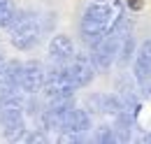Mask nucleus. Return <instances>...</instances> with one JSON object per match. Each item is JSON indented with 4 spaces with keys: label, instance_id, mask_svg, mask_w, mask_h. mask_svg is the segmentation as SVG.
Here are the masks:
<instances>
[{
    "label": "nucleus",
    "instance_id": "obj_1",
    "mask_svg": "<svg viewBox=\"0 0 151 144\" xmlns=\"http://www.w3.org/2000/svg\"><path fill=\"white\" fill-rule=\"evenodd\" d=\"M121 19V2L112 0V2H93L86 7L84 17H81V37L86 44L93 47L98 40L107 35Z\"/></svg>",
    "mask_w": 151,
    "mask_h": 144
},
{
    "label": "nucleus",
    "instance_id": "obj_2",
    "mask_svg": "<svg viewBox=\"0 0 151 144\" xmlns=\"http://www.w3.org/2000/svg\"><path fill=\"white\" fill-rule=\"evenodd\" d=\"M132 35V23L130 21H123L119 19V23L114 26L112 30L102 40H98L93 44V54H91V60L98 70H105L114 63V58H119V51L126 42V37Z\"/></svg>",
    "mask_w": 151,
    "mask_h": 144
},
{
    "label": "nucleus",
    "instance_id": "obj_3",
    "mask_svg": "<svg viewBox=\"0 0 151 144\" xmlns=\"http://www.w3.org/2000/svg\"><path fill=\"white\" fill-rule=\"evenodd\" d=\"M40 35H42V19L37 12L23 9V12H17L14 19L9 21V42L19 51L33 49L37 44Z\"/></svg>",
    "mask_w": 151,
    "mask_h": 144
},
{
    "label": "nucleus",
    "instance_id": "obj_4",
    "mask_svg": "<svg viewBox=\"0 0 151 144\" xmlns=\"http://www.w3.org/2000/svg\"><path fill=\"white\" fill-rule=\"evenodd\" d=\"M0 121L7 135H17L19 130H23V105H21L19 95L17 98H7L2 100V107H0Z\"/></svg>",
    "mask_w": 151,
    "mask_h": 144
},
{
    "label": "nucleus",
    "instance_id": "obj_5",
    "mask_svg": "<svg viewBox=\"0 0 151 144\" xmlns=\"http://www.w3.org/2000/svg\"><path fill=\"white\" fill-rule=\"evenodd\" d=\"M44 77H47V72L42 68V63H37V60L23 63L21 65V77H19L21 91L23 93H30V95L40 93V91L44 89Z\"/></svg>",
    "mask_w": 151,
    "mask_h": 144
},
{
    "label": "nucleus",
    "instance_id": "obj_6",
    "mask_svg": "<svg viewBox=\"0 0 151 144\" xmlns=\"http://www.w3.org/2000/svg\"><path fill=\"white\" fill-rule=\"evenodd\" d=\"M135 79L142 89L151 93V40H144L135 58Z\"/></svg>",
    "mask_w": 151,
    "mask_h": 144
},
{
    "label": "nucleus",
    "instance_id": "obj_7",
    "mask_svg": "<svg viewBox=\"0 0 151 144\" xmlns=\"http://www.w3.org/2000/svg\"><path fill=\"white\" fill-rule=\"evenodd\" d=\"M65 68H68V72H70V77H72L77 89L86 86L95 74V65H93V60H91L88 56H77L75 54V58H72Z\"/></svg>",
    "mask_w": 151,
    "mask_h": 144
},
{
    "label": "nucleus",
    "instance_id": "obj_8",
    "mask_svg": "<svg viewBox=\"0 0 151 144\" xmlns=\"http://www.w3.org/2000/svg\"><path fill=\"white\" fill-rule=\"evenodd\" d=\"M75 58V44L68 35H56L49 42V63L51 65H68Z\"/></svg>",
    "mask_w": 151,
    "mask_h": 144
},
{
    "label": "nucleus",
    "instance_id": "obj_9",
    "mask_svg": "<svg viewBox=\"0 0 151 144\" xmlns=\"http://www.w3.org/2000/svg\"><path fill=\"white\" fill-rule=\"evenodd\" d=\"M88 128H91V119H88V114H86L84 109H75V107L70 109L63 130H70V132H84V130H88Z\"/></svg>",
    "mask_w": 151,
    "mask_h": 144
},
{
    "label": "nucleus",
    "instance_id": "obj_10",
    "mask_svg": "<svg viewBox=\"0 0 151 144\" xmlns=\"http://www.w3.org/2000/svg\"><path fill=\"white\" fill-rule=\"evenodd\" d=\"M14 14H17L14 0H0V28H7Z\"/></svg>",
    "mask_w": 151,
    "mask_h": 144
},
{
    "label": "nucleus",
    "instance_id": "obj_11",
    "mask_svg": "<svg viewBox=\"0 0 151 144\" xmlns=\"http://www.w3.org/2000/svg\"><path fill=\"white\" fill-rule=\"evenodd\" d=\"M95 140H98V142H109V140H114V135H112V128H100V130H98V135H95Z\"/></svg>",
    "mask_w": 151,
    "mask_h": 144
},
{
    "label": "nucleus",
    "instance_id": "obj_12",
    "mask_svg": "<svg viewBox=\"0 0 151 144\" xmlns=\"http://www.w3.org/2000/svg\"><path fill=\"white\" fill-rule=\"evenodd\" d=\"M126 5L130 7L132 12H139V9L144 7V0H126Z\"/></svg>",
    "mask_w": 151,
    "mask_h": 144
},
{
    "label": "nucleus",
    "instance_id": "obj_13",
    "mask_svg": "<svg viewBox=\"0 0 151 144\" xmlns=\"http://www.w3.org/2000/svg\"><path fill=\"white\" fill-rule=\"evenodd\" d=\"M0 70H2V58H0Z\"/></svg>",
    "mask_w": 151,
    "mask_h": 144
},
{
    "label": "nucleus",
    "instance_id": "obj_14",
    "mask_svg": "<svg viewBox=\"0 0 151 144\" xmlns=\"http://www.w3.org/2000/svg\"><path fill=\"white\" fill-rule=\"evenodd\" d=\"M147 142H151V135H149V137H147Z\"/></svg>",
    "mask_w": 151,
    "mask_h": 144
}]
</instances>
